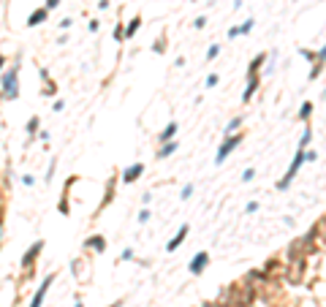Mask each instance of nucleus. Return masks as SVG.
<instances>
[{
	"label": "nucleus",
	"mask_w": 326,
	"mask_h": 307,
	"mask_svg": "<svg viewBox=\"0 0 326 307\" xmlns=\"http://www.w3.org/2000/svg\"><path fill=\"white\" fill-rule=\"evenodd\" d=\"M226 299H229V307H248L253 302V288L250 285H234L226 293Z\"/></svg>",
	"instance_id": "nucleus-1"
},
{
	"label": "nucleus",
	"mask_w": 326,
	"mask_h": 307,
	"mask_svg": "<svg viewBox=\"0 0 326 307\" xmlns=\"http://www.w3.org/2000/svg\"><path fill=\"white\" fill-rule=\"evenodd\" d=\"M41 250H44V242H36L33 248H28V253L22 256V269L25 272H30L33 266H36V258H38V253H41Z\"/></svg>",
	"instance_id": "nucleus-2"
},
{
	"label": "nucleus",
	"mask_w": 326,
	"mask_h": 307,
	"mask_svg": "<svg viewBox=\"0 0 326 307\" xmlns=\"http://www.w3.org/2000/svg\"><path fill=\"white\" fill-rule=\"evenodd\" d=\"M52 283H55V275H49L41 285H38V291H36V296H33L30 307H41V304H44V296H46V291H49V285H52Z\"/></svg>",
	"instance_id": "nucleus-3"
},
{
	"label": "nucleus",
	"mask_w": 326,
	"mask_h": 307,
	"mask_svg": "<svg viewBox=\"0 0 326 307\" xmlns=\"http://www.w3.org/2000/svg\"><path fill=\"white\" fill-rule=\"evenodd\" d=\"M142 171H144V166H142V163H134V166H131V169L123 174V179H125V182H134V179L142 174Z\"/></svg>",
	"instance_id": "nucleus-4"
},
{
	"label": "nucleus",
	"mask_w": 326,
	"mask_h": 307,
	"mask_svg": "<svg viewBox=\"0 0 326 307\" xmlns=\"http://www.w3.org/2000/svg\"><path fill=\"white\" fill-rule=\"evenodd\" d=\"M207 261H209V258H207V253H198V256L193 258V264H190V272H196V275H198V272L204 269V264H207Z\"/></svg>",
	"instance_id": "nucleus-5"
},
{
	"label": "nucleus",
	"mask_w": 326,
	"mask_h": 307,
	"mask_svg": "<svg viewBox=\"0 0 326 307\" xmlns=\"http://www.w3.org/2000/svg\"><path fill=\"white\" fill-rule=\"evenodd\" d=\"M185 234H188V226H182V229L177 231V237H174V239H171V242H169V250H174L177 245H179V242H182V239H185Z\"/></svg>",
	"instance_id": "nucleus-6"
},
{
	"label": "nucleus",
	"mask_w": 326,
	"mask_h": 307,
	"mask_svg": "<svg viewBox=\"0 0 326 307\" xmlns=\"http://www.w3.org/2000/svg\"><path fill=\"white\" fill-rule=\"evenodd\" d=\"M46 19V9H41V11H36V14H30V19H28V25L33 28V25H38V22H44Z\"/></svg>",
	"instance_id": "nucleus-7"
},
{
	"label": "nucleus",
	"mask_w": 326,
	"mask_h": 307,
	"mask_svg": "<svg viewBox=\"0 0 326 307\" xmlns=\"http://www.w3.org/2000/svg\"><path fill=\"white\" fill-rule=\"evenodd\" d=\"M87 245H90V248H95L98 253H101V250L106 248V242H103V237H90V239H87Z\"/></svg>",
	"instance_id": "nucleus-8"
},
{
	"label": "nucleus",
	"mask_w": 326,
	"mask_h": 307,
	"mask_svg": "<svg viewBox=\"0 0 326 307\" xmlns=\"http://www.w3.org/2000/svg\"><path fill=\"white\" fill-rule=\"evenodd\" d=\"M237 142H239V139H231V142H229V144H223V147H221V155H218V163H221V161H223V158H226V155H229V150H231V147H234Z\"/></svg>",
	"instance_id": "nucleus-9"
},
{
	"label": "nucleus",
	"mask_w": 326,
	"mask_h": 307,
	"mask_svg": "<svg viewBox=\"0 0 326 307\" xmlns=\"http://www.w3.org/2000/svg\"><path fill=\"white\" fill-rule=\"evenodd\" d=\"M174 133H177V125H174V123H171V125H169V128H166V131L161 133V139H171V136H174Z\"/></svg>",
	"instance_id": "nucleus-10"
},
{
	"label": "nucleus",
	"mask_w": 326,
	"mask_h": 307,
	"mask_svg": "<svg viewBox=\"0 0 326 307\" xmlns=\"http://www.w3.org/2000/svg\"><path fill=\"white\" fill-rule=\"evenodd\" d=\"M36 131H38V117H33L30 123H28V133L33 136V133H36Z\"/></svg>",
	"instance_id": "nucleus-11"
},
{
	"label": "nucleus",
	"mask_w": 326,
	"mask_h": 307,
	"mask_svg": "<svg viewBox=\"0 0 326 307\" xmlns=\"http://www.w3.org/2000/svg\"><path fill=\"white\" fill-rule=\"evenodd\" d=\"M139 25H142V22H139V19H134V22H131V28H128V30H125V36H134V33H136V28H139Z\"/></svg>",
	"instance_id": "nucleus-12"
},
{
	"label": "nucleus",
	"mask_w": 326,
	"mask_h": 307,
	"mask_svg": "<svg viewBox=\"0 0 326 307\" xmlns=\"http://www.w3.org/2000/svg\"><path fill=\"white\" fill-rule=\"evenodd\" d=\"M169 152H174V144H169V147H163V150H161V155H158V158H166V155H169Z\"/></svg>",
	"instance_id": "nucleus-13"
},
{
	"label": "nucleus",
	"mask_w": 326,
	"mask_h": 307,
	"mask_svg": "<svg viewBox=\"0 0 326 307\" xmlns=\"http://www.w3.org/2000/svg\"><path fill=\"white\" fill-rule=\"evenodd\" d=\"M3 220H6V204L0 201V226H3Z\"/></svg>",
	"instance_id": "nucleus-14"
},
{
	"label": "nucleus",
	"mask_w": 326,
	"mask_h": 307,
	"mask_svg": "<svg viewBox=\"0 0 326 307\" xmlns=\"http://www.w3.org/2000/svg\"><path fill=\"white\" fill-rule=\"evenodd\" d=\"M57 3H60V0H46V6H49V9H55Z\"/></svg>",
	"instance_id": "nucleus-15"
},
{
	"label": "nucleus",
	"mask_w": 326,
	"mask_h": 307,
	"mask_svg": "<svg viewBox=\"0 0 326 307\" xmlns=\"http://www.w3.org/2000/svg\"><path fill=\"white\" fill-rule=\"evenodd\" d=\"M3 65H6V55H0V68H3Z\"/></svg>",
	"instance_id": "nucleus-16"
},
{
	"label": "nucleus",
	"mask_w": 326,
	"mask_h": 307,
	"mask_svg": "<svg viewBox=\"0 0 326 307\" xmlns=\"http://www.w3.org/2000/svg\"><path fill=\"white\" fill-rule=\"evenodd\" d=\"M109 307H123V302H115V304H109Z\"/></svg>",
	"instance_id": "nucleus-17"
},
{
	"label": "nucleus",
	"mask_w": 326,
	"mask_h": 307,
	"mask_svg": "<svg viewBox=\"0 0 326 307\" xmlns=\"http://www.w3.org/2000/svg\"><path fill=\"white\" fill-rule=\"evenodd\" d=\"M74 307H82V302H76V304H74Z\"/></svg>",
	"instance_id": "nucleus-18"
},
{
	"label": "nucleus",
	"mask_w": 326,
	"mask_h": 307,
	"mask_svg": "<svg viewBox=\"0 0 326 307\" xmlns=\"http://www.w3.org/2000/svg\"><path fill=\"white\" fill-rule=\"evenodd\" d=\"M0 239H3V234H0ZM0 245H3V242H0Z\"/></svg>",
	"instance_id": "nucleus-19"
}]
</instances>
